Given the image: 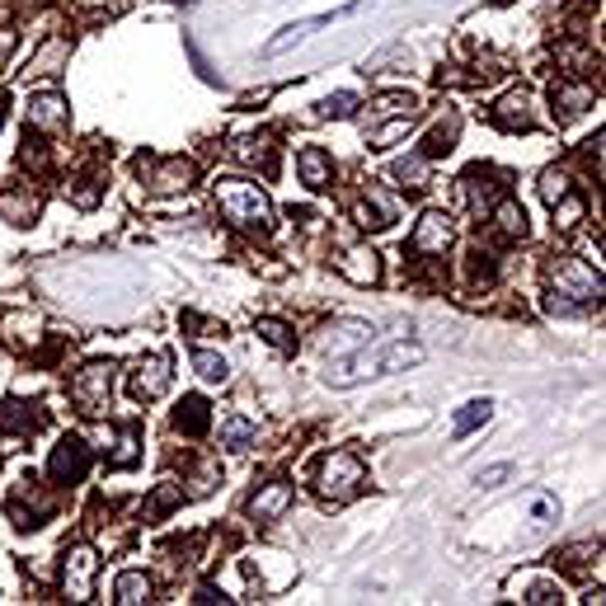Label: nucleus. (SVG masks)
Listing matches in <instances>:
<instances>
[{
  "label": "nucleus",
  "instance_id": "19",
  "mask_svg": "<svg viewBox=\"0 0 606 606\" xmlns=\"http://www.w3.org/2000/svg\"><path fill=\"white\" fill-rule=\"evenodd\" d=\"M174 423H179V428H184L188 437L207 433V400H198V395H188V400L179 404V414H174Z\"/></svg>",
  "mask_w": 606,
  "mask_h": 606
},
{
  "label": "nucleus",
  "instance_id": "31",
  "mask_svg": "<svg viewBox=\"0 0 606 606\" xmlns=\"http://www.w3.org/2000/svg\"><path fill=\"white\" fill-rule=\"evenodd\" d=\"M353 104H358V94H329L325 104H320V113H325V118H348V113H353Z\"/></svg>",
  "mask_w": 606,
  "mask_h": 606
},
{
  "label": "nucleus",
  "instance_id": "11",
  "mask_svg": "<svg viewBox=\"0 0 606 606\" xmlns=\"http://www.w3.org/2000/svg\"><path fill=\"white\" fill-rule=\"evenodd\" d=\"M90 578H94V550L90 545H76V550L66 555V588H71L76 602L90 597Z\"/></svg>",
  "mask_w": 606,
  "mask_h": 606
},
{
  "label": "nucleus",
  "instance_id": "13",
  "mask_svg": "<svg viewBox=\"0 0 606 606\" xmlns=\"http://www.w3.org/2000/svg\"><path fill=\"white\" fill-rule=\"evenodd\" d=\"M141 174H146V184L156 188V193H174V188H188V179H193V160H165V165H141Z\"/></svg>",
  "mask_w": 606,
  "mask_h": 606
},
{
  "label": "nucleus",
  "instance_id": "32",
  "mask_svg": "<svg viewBox=\"0 0 606 606\" xmlns=\"http://www.w3.org/2000/svg\"><path fill=\"white\" fill-rule=\"evenodd\" d=\"M395 179H404V184H423V160H395Z\"/></svg>",
  "mask_w": 606,
  "mask_h": 606
},
{
  "label": "nucleus",
  "instance_id": "17",
  "mask_svg": "<svg viewBox=\"0 0 606 606\" xmlns=\"http://www.w3.org/2000/svg\"><path fill=\"white\" fill-rule=\"evenodd\" d=\"M254 437H259V428H254L245 414H231V419L221 423V447L226 451H245Z\"/></svg>",
  "mask_w": 606,
  "mask_h": 606
},
{
  "label": "nucleus",
  "instance_id": "30",
  "mask_svg": "<svg viewBox=\"0 0 606 606\" xmlns=\"http://www.w3.org/2000/svg\"><path fill=\"white\" fill-rule=\"evenodd\" d=\"M137 461V428L118 433V451H113V466H132Z\"/></svg>",
  "mask_w": 606,
  "mask_h": 606
},
{
  "label": "nucleus",
  "instance_id": "35",
  "mask_svg": "<svg viewBox=\"0 0 606 606\" xmlns=\"http://www.w3.org/2000/svg\"><path fill=\"white\" fill-rule=\"evenodd\" d=\"M550 513H555V503H550V498H536V517H541V522H545V517H550Z\"/></svg>",
  "mask_w": 606,
  "mask_h": 606
},
{
  "label": "nucleus",
  "instance_id": "3",
  "mask_svg": "<svg viewBox=\"0 0 606 606\" xmlns=\"http://www.w3.org/2000/svg\"><path fill=\"white\" fill-rule=\"evenodd\" d=\"M376 5H386V0H353V5H339V10H325V15L296 19V24H287L278 38H268V43H264V57H282V52H292V47L306 43L315 29H329V24H339V19H353V15H362V10H376Z\"/></svg>",
  "mask_w": 606,
  "mask_h": 606
},
{
  "label": "nucleus",
  "instance_id": "7",
  "mask_svg": "<svg viewBox=\"0 0 606 606\" xmlns=\"http://www.w3.org/2000/svg\"><path fill=\"white\" fill-rule=\"evenodd\" d=\"M376 329L367 325V320H334V325H325V334H320V348L325 353H334V358H343V353H358V348H367L372 343Z\"/></svg>",
  "mask_w": 606,
  "mask_h": 606
},
{
  "label": "nucleus",
  "instance_id": "16",
  "mask_svg": "<svg viewBox=\"0 0 606 606\" xmlns=\"http://www.w3.org/2000/svg\"><path fill=\"white\" fill-rule=\"evenodd\" d=\"M296 170H301V179H306V188H325L329 184V156L320 151V146H306L301 156H296Z\"/></svg>",
  "mask_w": 606,
  "mask_h": 606
},
{
  "label": "nucleus",
  "instance_id": "24",
  "mask_svg": "<svg viewBox=\"0 0 606 606\" xmlns=\"http://www.w3.org/2000/svg\"><path fill=\"white\" fill-rule=\"evenodd\" d=\"M193 367H198L202 381H226V376H231L226 358H217V353H207V348H198V353H193Z\"/></svg>",
  "mask_w": 606,
  "mask_h": 606
},
{
  "label": "nucleus",
  "instance_id": "15",
  "mask_svg": "<svg viewBox=\"0 0 606 606\" xmlns=\"http://www.w3.org/2000/svg\"><path fill=\"white\" fill-rule=\"evenodd\" d=\"M113 602H123V606L151 602V578L137 574V569H127V574H118V578H113Z\"/></svg>",
  "mask_w": 606,
  "mask_h": 606
},
{
  "label": "nucleus",
  "instance_id": "6",
  "mask_svg": "<svg viewBox=\"0 0 606 606\" xmlns=\"http://www.w3.org/2000/svg\"><path fill=\"white\" fill-rule=\"evenodd\" d=\"M71 395H76V404L85 409V414H99V409L109 404V395H113V367H109V362H90V367L76 376Z\"/></svg>",
  "mask_w": 606,
  "mask_h": 606
},
{
  "label": "nucleus",
  "instance_id": "10",
  "mask_svg": "<svg viewBox=\"0 0 606 606\" xmlns=\"http://www.w3.org/2000/svg\"><path fill=\"white\" fill-rule=\"evenodd\" d=\"M85 466H90V451H85V442H80V437H62V442H57V451H52V480H80V475H85Z\"/></svg>",
  "mask_w": 606,
  "mask_h": 606
},
{
  "label": "nucleus",
  "instance_id": "28",
  "mask_svg": "<svg viewBox=\"0 0 606 606\" xmlns=\"http://www.w3.org/2000/svg\"><path fill=\"white\" fill-rule=\"evenodd\" d=\"M254 329L264 334L273 348H282V353H292V334H287V325H278V320H254Z\"/></svg>",
  "mask_w": 606,
  "mask_h": 606
},
{
  "label": "nucleus",
  "instance_id": "27",
  "mask_svg": "<svg viewBox=\"0 0 606 606\" xmlns=\"http://www.w3.org/2000/svg\"><path fill=\"white\" fill-rule=\"evenodd\" d=\"M390 113H414V94H386V99H376L372 118H390Z\"/></svg>",
  "mask_w": 606,
  "mask_h": 606
},
{
  "label": "nucleus",
  "instance_id": "5",
  "mask_svg": "<svg viewBox=\"0 0 606 606\" xmlns=\"http://www.w3.org/2000/svg\"><path fill=\"white\" fill-rule=\"evenodd\" d=\"M597 292H602V278H592L578 259H564V264L555 268V301H550V311H578V306H588Z\"/></svg>",
  "mask_w": 606,
  "mask_h": 606
},
{
  "label": "nucleus",
  "instance_id": "29",
  "mask_svg": "<svg viewBox=\"0 0 606 606\" xmlns=\"http://www.w3.org/2000/svg\"><path fill=\"white\" fill-rule=\"evenodd\" d=\"M564 193H569V179H564L560 170H545V174H541V198L550 202V207H555V202H560Z\"/></svg>",
  "mask_w": 606,
  "mask_h": 606
},
{
  "label": "nucleus",
  "instance_id": "9",
  "mask_svg": "<svg viewBox=\"0 0 606 606\" xmlns=\"http://www.w3.org/2000/svg\"><path fill=\"white\" fill-rule=\"evenodd\" d=\"M409 245L419 249V254H442V249L451 245V217L447 212H423Z\"/></svg>",
  "mask_w": 606,
  "mask_h": 606
},
{
  "label": "nucleus",
  "instance_id": "33",
  "mask_svg": "<svg viewBox=\"0 0 606 606\" xmlns=\"http://www.w3.org/2000/svg\"><path fill=\"white\" fill-rule=\"evenodd\" d=\"M513 475V466H489V470H480V489H498V484Z\"/></svg>",
  "mask_w": 606,
  "mask_h": 606
},
{
  "label": "nucleus",
  "instance_id": "1",
  "mask_svg": "<svg viewBox=\"0 0 606 606\" xmlns=\"http://www.w3.org/2000/svg\"><path fill=\"white\" fill-rule=\"evenodd\" d=\"M423 362V343L404 339V343H390L381 353H343L325 367V381L329 386H362V381H372V376H390V372H409V367H419Z\"/></svg>",
  "mask_w": 606,
  "mask_h": 606
},
{
  "label": "nucleus",
  "instance_id": "21",
  "mask_svg": "<svg viewBox=\"0 0 606 606\" xmlns=\"http://www.w3.org/2000/svg\"><path fill=\"white\" fill-rule=\"evenodd\" d=\"M588 104H592L588 85H564V90H555V118H574V113H583Z\"/></svg>",
  "mask_w": 606,
  "mask_h": 606
},
{
  "label": "nucleus",
  "instance_id": "2",
  "mask_svg": "<svg viewBox=\"0 0 606 606\" xmlns=\"http://www.w3.org/2000/svg\"><path fill=\"white\" fill-rule=\"evenodd\" d=\"M217 202L235 226H259V231H264L268 221H273V202H268V193L259 184H249V179H221Z\"/></svg>",
  "mask_w": 606,
  "mask_h": 606
},
{
  "label": "nucleus",
  "instance_id": "34",
  "mask_svg": "<svg viewBox=\"0 0 606 606\" xmlns=\"http://www.w3.org/2000/svg\"><path fill=\"white\" fill-rule=\"evenodd\" d=\"M527 602H555V588H550V583H541V588H531Z\"/></svg>",
  "mask_w": 606,
  "mask_h": 606
},
{
  "label": "nucleus",
  "instance_id": "4",
  "mask_svg": "<svg viewBox=\"0 0 606 606\" xmlns=\"http://www.w3.org/2000/svg\"><path fill=\"white\" fill-rule=\"evenodd\" d=\"M362 484V461L353 456V451H329L325 461L315 466V489L325 498H334V503H343V498H353Z\"/></svg>",
  "mask_w": 606,
  "mask_h": 606
},
{
  "label": "nucleus",
  "instance_id": "18",
  "mask_svg": "<svg viewBox=\"0 0 606 606\" xmlns=\"http://www.w3.org/2000/svg\"><path fill=\"white\" fill-rule=\"evenodd\" d=\"M489 414H494V404H489V400H470L466 409L456 414V423H451V433H456V437H470L475 428H484V423H489Z\"/></svg>",
  "mask_w": 606,
  "mask_h": 606
},
{
  "label": "nucleus",
  "instance_id": "14",
  "mask_svg": "<svg viewBox=\"0 0 606 606\" xmlns=\"http://www.w3.org/2000/svg\"><path fill=\"white\" fill-rule=\"evenodd\" d=\"M29 123L33 127H66V104H62V94H33L29 99Z\"/></svg>",
  "mask_w": 606,
  "mask_h": 606
},
{
  "label": "nucleus",
  "instance_id": "25",
  "mask_svg": "<svg viewBox=\"0 0 606 606\" xmlns=\"http://www.w3.org/2000/svg\"><path fill=\"white\" fill-rule=\"evenodd\" d=\"M409 123H414V113H400L395 123L372 127V132H367V141H372V146H390V141H400L404 132H409Z\"/></svg>",
  "mask_w": 606,
  "mask_h": 606
},
{
  "label": "nucleus",
  "instance_id": "20",
  "mask_svg": "<svg viewBox=\"0 0 606 606\" xmlns=\"http://www.w3.org/2000/svg\"><path fill=\"white\" fill-rule=\"evenodd\" d=\"M498 127H527L531 123V113H527V94L517 90V94H503L498 99Z\"/></svg>",
  "mask_w": 606,
  "mask_h": 606
},
{
  "label": "nucleus",
  "instance_id": "26",
  "mask_svg": "<svg viewBox=\"0 0 606 606\" xmlns=\"http://www.w3.org/2000/svg\"><path fill=\"white\" fill-rule=\"evenodd\" d=\"M498 226L508 235H527V212H522L517 202H503V207H498Z\"/></svg>",
  "mask_w": 606,
  "mask_h": 606
},
{
  "label": "nucleus",
  "instance_id": "8",
  "mask_svg": "<svg viewBox=\"0 0 606 606\" xmlns=\"http://www.w3.org/2000/svg\"><path fill=\"white\" fill-rule=\"evenodd\" d=\"M165 390H170V358H165V353L141 358L137 367H132V395H137V400H160Z\"/></svg>",
  "mask_w": 606,
  "mask_h": 606
},
{
  "label": "nucleus",
  "instance_id": "22",
  "mask_svg": "<svg viewBox=\"0 0 606 606\" xmlns=\"http://www.w3.org/2000/svg\"><path fill=\"white\" fill-rule=\"evenodd\" d=\"M268 146H273L268 137H240V141H235L231 156H235V160H245V165H268V160H273V151H268Z\"/></svg>",
  "mask_w": 606,
  "mask_h": 606
},
{
  "label": "nucleus",
  "instance_id": "23",
  "mask_svg": "<svg viewBox=\"0 0 606 606\" xmlns=\"http://www.w3.org/2000/svg\"><path fill=\"white\" fill-rule=\"evenodd\" d=\"M343 273L353 282H376V254L372 249H353V254L343 259Z\"/></svg>",
  "mask_w": 606,
  "mask_h": 606
},
{
  "label": "nucleus",
  "instance_id": "12",
  "mask_svg": "<svg viewBox=\"0 0 606 606\" xmlns=\"http://www.w3.org/2000/svg\"><path fill=\"white\" fill-rule=\"evenodd\" d=\"M287 508H292V484H268L264 494L249 498V517L254 522H278Z\"/></svg>",
  "mask_w": 606,
  "mask_h": 606
}]
</instances>
